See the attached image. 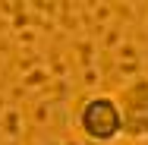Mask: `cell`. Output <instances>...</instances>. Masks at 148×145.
Masks as SVG:
<instances>
[{
  "instance_id": "6da1fadb",
  "label": "cell",
  "mask_w": 148,
  "mask_h": 145,
  "mask_svg": "<svg viewBox=\"0 0 148 145\" xmlns=\"http://www.w3.org/2000/svg\"><path fill=\"white\" fill-rule=\"evenodd\" d=\"M73 123L76 133L91 145H114L126 136L117 95H88L85 101H79Z\"/></svg>"
},
{
  "instance_id": "7a4b0ae2",
  "label": "cell",
  "mask_w": 148,
  "mask_h": 145,
  "mask_svg": "<svg viewBox=\"0 0 148 145\" xmlns=\"http://www.w3.org/2000/svg\"><path fill=\"white\" fill-rule=\"evenodd\" d=\"M126 139L148 142V76H136L117 91Z\"/></svg>"
}]
</instances>
